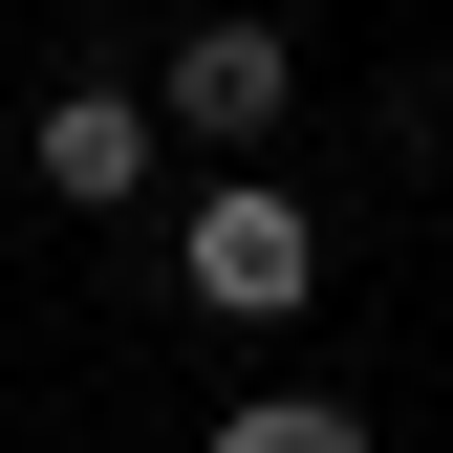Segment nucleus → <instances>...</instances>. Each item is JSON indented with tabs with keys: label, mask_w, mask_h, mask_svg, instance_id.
Masks as SVG:
<instances>
[{
	"label": "nucleus",
	"mask_w": 453,
	"mask_h": 453,
	"mask_svg": "<svg viewBox=\"0 0 453 453\" xmlns=\"http://www.w3.org/2000/svg\"><path fill=\"white\" fill-rule=\"evenodd\" d=\"M173 280H195L216 324H303V303H324V216L280 195V173H216V195L173 216Z\"/></svg>",
	"instance_id": "obj_1"
},
{
	"label": "nucleus",
	"mask_w": 453,
	"mask_h": 453,
	"mask_svg": "<svg viewBox=\"0 0 453 453\" xmlns=\"http://www.w3.org/2000/svg\"><path fill=\"white\" fill-rule=\"evenodd\" d=\"M195 453H367V411H324V388H259V411H216Z\"/></svg>",
	"instance_id": "obj_4"
},
{
	"label": "nucleus",
	"mask_w": 453,
	"mask_h": 453,
	"mask_svg": "<svg viewBox=\"0 0 453 453\" xmlns=\"http://www.w3.org/2000/svg\"><path fill=\"white\" fill-rule=\"evenodd\" d=\"M151 108H173L195 151H280V108H303V43H280V22H195Z\"/></svg>",
	"instance_id": "obj_3"
},
{
	"label": "nucleus",
	"mask_w": 453,
	"mask_h": 453,
	"mask_svg": "<svg viewBox=\"0 0 453 453\" xmlns=\"http://www.w3.org/2000/svg\"><path fill=\"white\" fill-rule=\"evenodd\" d=\"M151 151H173V108H151V87H43L22 173L65 195V216H130V195H151Z\"/></svg>",
	"instance_id": "obj_2"
}]
</instances>
